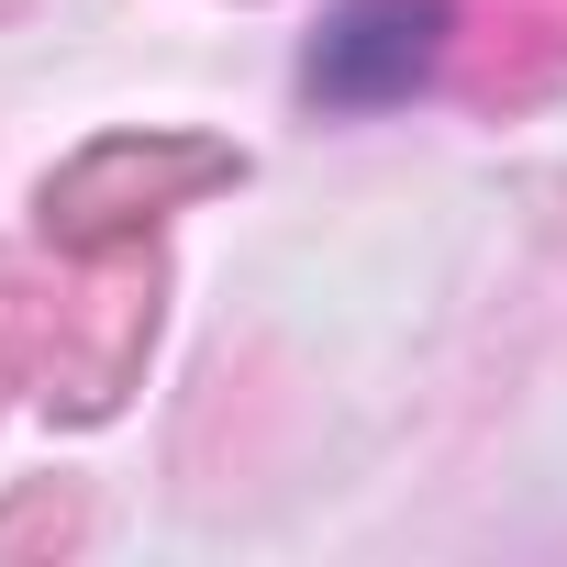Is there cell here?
<instances>
[{
    "label": "cell",
    "instance_id": "6da1fadb",
    "mask_svg": "<svg viewBox=\"0 0 567 567\" xmlns=\"http://www.w3.org/2000/svg\"><path fill=\"white\" fill-rule=\"evenodd\" d=\"M445 23H456L445 0H346V12H323L301 79H312V101H334V112H390V101H412V90L434 79Z\"/></svg>",
    "mask_w": 567,
    "mask_h": 567
}]
</instances>
